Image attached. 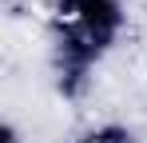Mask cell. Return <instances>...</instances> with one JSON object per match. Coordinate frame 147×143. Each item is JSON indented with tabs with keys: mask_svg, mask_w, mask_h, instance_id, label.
<instances>
[{
	"mask_svg": "<svg viewBox=\"0 0 147 143\" xmlns=\"http://www.w3.org/2000/svg\"><path fill=\"white\" fill-rule=\"evenodd\" d=\"M123 28H127L123 0H52L48 44L60 95L76 99L88 92L92 72L119 44Z\"/></svg>",
	"mask_w": 147,
	"mask_h": 143,
	"instance_id": "6da1fadb",
	"label": "cell"
},
{
	"mask_svg": "<svg viewBox=\"0 0 147 143\" xmlns=\"http://www.w3.org/2000/svg\"><path fill=\"white\" fill-rule=\"evenodd\" d=\"M0 143H24V139H20V131H16L12 123H4V127H0Z\"/></svg>",
	"mask_w": 147,
	"mask_h": 143,
	"instance_id": "3957f363",
	"label": "cell"
},
{
	"mask_svg": "<svg viewBox=\"0 0 147 143\" xmlns=\"http://www.w3.org/2000/svg\"><path fill=\"white\" fill-rule=\"evenodd\" d=\"M76 143H135V135H131L123 123H96V127H88Z\"/></svg>",
	"mask_w": 147,
	"mask_h": 143,
	"instance_id": "7a4b0ae2",
	"label": "cell"
}]
</instances>
